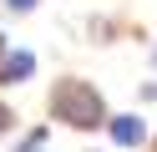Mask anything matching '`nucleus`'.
<instances>
[{"label":"nucleus","instance_id":"1","mask_svg":"<svg viewBox=\"0 0 157 152\" xmlns=\"http://www.w3.org/2000/svg\"><path fill=\"white\" fill-rule=\"evenodd\" d=\"M51 117L66 122V127H76V132H96V127L112 122V117H106L101 91H96L91 81H76V76L56 81V91H51Z\"/></svg>","mask_w":157,"mask_h":152},{"label":"nucleus","instance_id":"2","mask_svg":"<svg viewBox=\"0 0 157 152\" xmlns=\"http://www.w3.org/2000/svg\"><path fill=\"white\" fill-rule=\"evenodd\" d=\"M106 132H112L117 147H137V142H147V122H142V117H112Z\"/></svg>","mask_w":157,"mask_h":152},{"label":"nucleus","instance_id":"3","mask_svg":"<svg viewBox=\"0 0 157 152\" xmlns=\"http://www.w3.org/2000/svg\"><path fill=\"white\" fill-rule=\"evenodd\" d=\"M31 71H36L31 51H10V61H5V71H0V86H21V81H31Z\"/></svg>","mask_w":157,"mask_h":152},{"label":"nucleus","instance_id":"4","mask_svg":"<svg viewBox=\"0 0 157 152\" xmlns=\"http://www.w3.org/2000/svg\"><path fill=\"white\" fill-rule=\"evenodd\" d=\"M41 142H46V132H41V127H36V132H31V137H25V142H21V147H15V152H41Z\"/></svg>","mask_w":157,"mask_h":152},{"label":"nucleus","instance_id":"5","mask_svg":"<svg viewBox=\"0 0 157 152\" xmlns=\"http://www.w3.org/2000/svg\"><path fill=\"white\" fill-rule=\"evenodd\" d=\"M10 127H15V111L5 107V101H0V132H10Z\"/></svg>","mask_w":157,"mask_h":152},{"label":"nucleus","instance_id":"6","mask_svg":"<svg viewBox=\"0 0 157 152\" xmlns=\"http://www.w3.org/2000/svg\"><path fill=\"white\" fill-rule=\"evenodd\" d=\"M5 10H21L25 15V10H36V0H5Z\"/></svg>","mask_w":157,"mask_h":152},{"label":"nucleus","instance_id":"7","mask_svg":"<svg viewBox=\"0 0 157 152\" xmlns=\"http://www.w3.org/2000/svg\"><path fill=\"white\" fill-rule=\"evenodd\" d=\"M5 61H10V51H5V36H0V71H5Z\"/></svg>","mask_w":157,"mask_h":152},{"label":"nucleus","instance_id":"8","mask_svg":"<svg viewBox=\"0 0 157 152\" xmlns=\"http://www.w3.org/2000/svg\"><path fill=\"white\" fill-rule=\"evenodd\" d=\"M142 96H152V101H157V81H152V86H142Z\"/></svg>","mask_w":157,"mask_h":152}]
</instances>
